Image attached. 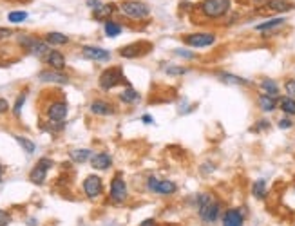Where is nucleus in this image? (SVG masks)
<instances>
[{
	"label": "nucleus",
	"mask_w": 295,
	"mask_h": 226,
	"mask_svg": "<svg viewBox=\"0 0 295 226\" xmlns=\"http://www.w3.org/2000/svg\"><path fill=\"white\" fill-rule=\"evenodd\" d=\"M256 125H257V127H256V129H254V130H264V129H268V125H270V123L266 122V120H263V122H257Z\"/></svg>",
	"instance_id": "43"
},
{
	"label": "nucleus",
	"mask_w": 295,
	"mask_h": 226,
	"mask_svg": "<svg viewBox=\"0 0 295 226\" xmlns=\"http://www.w3.org/2000/svg\"><path fill=\"white\" fill-rule=\"evenodd\" d=\"M174 52H176L178 56H183V58H188V60L196 58V54H194V52H190V51H186V49H176Z\"/></svg>",
	"instance_id": "36"
},
{
	"label": "nucleus",
	"mask_w": 295,
	"mask_h": 226,
	"mask_svg": "<svg viewBox=\"0 0 295 226\" xmlns=\"http://www.w3.org/2000/svg\"><path fill=\"white\" fill-rule=\"evenodd\" d=\"M15 139L18 141V145L22 149L26 150V154H33L35 150H37V145L29 139V138H24V136H15Z\"/></svg>",
	"instance_id": "31"
},
{
	"label": "nucleus",
	"mask_w": 295,
	"mask_h": 226,
	"mask_svg": "<svg viewBox=\"0 0 295 226\" xmlns=\"http://www.w3.org/2000/svg\"><path fill=\"white\" fill-rule=\"evenodd\" d=\"M219 78L225 82V84H232V85H248L250 82L244 80V78H239V76H234L230 72H219Z\"/></svg>",
	"instance_id": "29"
},
{
	"label": "nucleus",
	"mask_w": 295,
	"mask_h": 226,
	"mask_svg": "<svg viewBox=\"0 0 295 226\" xmlns=\"http://www.w3.org/2000/svg\"><path fill=\"white\" fill-rule=\"evenodd\" d=\"M84 192L85 195L89 197V199H96V197H100L103 192V183L102 179L98 177V175L91 174L87 175L84 179Z\"/></svg>",
	"instance_id": "9"
},
{
	"label": "nucleus",
	"mask_w": 295,
	"mask_h": 226,
	"mask_svg": "<svg viewBox=\"0 0 295 226\" xmlns=\"http://www.w3.org/2000/svg\"><path fill=\"white\" fill-rule=\"evenodd\" d=\"M24 104H26V94H20V96L17 98V104H15V107H13L15 116H20V110H22V105Z\"/></svg>",
	"instance_id": "35"
},
{
	"label": "nucleus",
	"mask_w": 295,
	"mask_h": 226,
	"mask_svg": "<svg viewBox=\"0 0 295 226\" xmlns=\"http://www.w3.org/2000/svg\"><path fill=\"white\" fill-rule=\"evenodd\" d=\"M67 112H69V107L65 102H55L47 109V118L55 123H62L67 118Z\"/></svg>",
	"instance_id": "13"
},
{
	"label": "nucleus",
	"mask_w": 295,
	"mask_h": 226,
	"mask_svg": "<svg viewBox=\"0 0 295 226\" xmlns=\"http://www.w3.org/2000/svg\"><path fill=\"white\" fill-rule=\"evenodd\" d=\"M2 172H4V170H2V167H0V179H2Z\"/></svg>",
	"instance_id": "45"
},
{
	"label": "nucleus",
	"mask_w": 295,
	"mask_h": 226,
	"mask_svg": "<svg viewBox=\"0 0 295 226\" xmlns=\"http://www.w3.org/2000/svg\"><path fill=\"white\" fill-rule=\"evenodd\" d=\"M216 40H218V36L214 33H192V35L183 36V42L190 47H196V49L210 47V45L216 44Z\"/></svg>",
	"instance_id": "7"
},
{
	"label": "nucleus",
	"mask_w": 295,
	"mask_h": 226,
	"mask_svg": "<svg viewBox=\"0 0 295 226\" xmlns=\"http://www.w3.org/2000/svg\"><path fill=\"white\" fill-rule=\"evenodd\" d=\"M165 72H167V74H170V76H181V74H186V72H188V69H185V67H180V65H170V67H167V69H165Z\"/></svg>",
	"instance_id": "33"
},
{
	"label": "nucleus",
	"mask_w": 295,
	"mask_h": 226,
	"mask_svg": "<svg viewBox=\"0 0 295 226\" xmlns=\"http://www.w3.org/2000/svg\"><path fill=\"white\" fill-rule=\"evenodd\" d=\"M91 165L96 170H107L112 165V157L107 152H98V154H94L91 157Z\"/></svg>",
	"instance_id": "16"
},
{
	"label": "nucleus",
	"mask_w": 295,
	"mask_h": 226,
	"mask_svg": "<svg viewBox=\"0 0 295 226\" xmlns=\"http://www.w3.org/2000/svg\"><path fill=\"white\" fill-rule=\"evenodd\" d=\"M127 195H129V190H127V183L123 179L122 174H116L111 181V190H109V197L112 203L116 205H122L127 201Z\"/></svg>",
	"instance_id": "6"
},
{
	"label": "nucleus",
	"mask_w": 295,
	"mask_h": 226,
	"mask_svg": "<svg viewBox=\"0 0 295 226\" xmlns=\"http://www.w3.org/2000/svg\"><path fill=\"white\" fill-rule=\"evenodd\" d=\"M257 104H259L263 112H274L277 109V105H279V100H277V96H270V94H264L263 92L257 98Z\"/></svg>",
	"instance_id": "17"
},
{
	"label": "nucleus",
	"mask_w": 295,
	"mask_h": 226,
	"mask_svg": "<svg viewBox=\"0 0 295 226\" xmlns=\"http://www.w3.org/2000/svg\"><path fill=\"white\" fill-rule=\"evenodd\" d=\"M141 122L143 123H147V125H150V123H154V120L148 116V114H145V116H141Z\"/></svg>",
	"instance_id": "44"
},
{
	"label": "nucleus",
	"mask_w": 295,
	"mask_h": 226,
	"mask_svg": "<svg viewBox=\"0 0 295 226\" xmlns=\"http://www.w3.org/2000/svg\"><path fill=\"white\" fill-rule=\"evenodd\" d=\"M199 11L206 18H221L230 11V0H203Z\"/></svg>",
	"instance_id": "2"
},
{
	"label": "nucleus",
	"mask_w": 295,
	"mask_h": 226,
	"mask_svg": "<svg viewBox=\"0 0 295 226\" xmlns=\"http://www.w3.org/2000/svg\"><path fill=\"white\" fill-rule=\"evenodd\" d=\"M150 44H145V42H134V44H129L125 47L120 49V56L123 58H138L141 54H145V52L150 51Z\"/></svg>",
	"instance_id": "10"
},
{
	"label": "nucleus",
	"mask_w": 295,
	"mask_h": 226,
	"mask_svg": "<svg viewBox=\"0 0 295 226\" xmlns=\"http://www.w3.org/2000/svg\"><path fill=\"white\" fill-rule=\"evenodd\" d=\"M147 190L150 194L174 195L178 192V185L170 179H160V177H156V175H150L147 179Z\"/></svg>",
	"instance_id": "4"
},
{
	"label": "nucleus",
	"mask_w": 295,
	"mask_h": 226,
	"mask_svg": "<svg viewBox=\"0 0 295 226\" xmlns=\"http://www.w3.org/2000/svg\"><path fill=\"white\" fill-rule=\"evenodd\" d=\"M38 80L40 82H51V84H67L69 78L65 76L62 71H42L38 74Z\"/></svg>",
	"instance_id": "14"
},
{
	"label": "nucleus",
	"mask_w": 295,
	"mask_h": 226,
	"mask_svg": "<svg viewBox=\"0 0 295 226\" xmlns=\"http://www.w3.org/2000/svg\"><path fill=\"white\" fill-rule=\"evenodd\" d=\"M53 167V161L49 157H40L38 163L33 167L31 174H29V181L33 185H44L45 177H47V170Z\"/></svg>",
	"instance_id": "8"
},
{
	"label": "nucleus",
	"mask_w": 295,
	"mask_h": 226,
	"mask_svg": "<svg viewBox=\"0 0 295 226\" xmlns=\"http://www.w3.org/2000/svg\"><path fill=\"white\" fill-rule=\"evenodd\" d=\"M82 54L87 60H94V62H109L111 52L102 47H94V45H84L82 47Z\"/></svg>",
	"instance_id": "12"
},
{
	"label": "nucleus",
	"mask_w": 295,
	"mask_h": 226,
	"mask_svg": "<svg viewBox=\"0 0 295 226\" xmlns=\"http://www.w3.org/2000/svg\"><path fill=\"white\" fill-rule=\"evenodd\" d=\"M284 90H286V96L295 100V78H290L288 82L284 84Z\"/></svg>",
	"instance_id": "34"
},
{
	"label": "nucleus",
	"mask_w": 295,
	"mask_h": 226,
	"mask_svg": "<svg viewBox=\"0 0 295 226\" xmlns=\"http://www.w3.org/2000/svg\"><path fill=\"white\" fill-rule=\"evenodd\" d=\"M26 18H27L26 11H11V13L7 15V20H9L11 24H18V22H24Z\"/></svg>",
	"instance_id": "32"
},
{
	"label": "nucleus",
	"mask_w": 295,
	"mask_h": 226,
	"mask_svg": "<svg viewBox=\"0 0 295 226\" xmlns=\"http://www.w3.org/2000/svg\"><path fill=\"white\" fill-rule=\"evenodd\" d=\"M196 210H198L201 223H205V225H214L223 215L221 201L210 192H203V194L196 195Z\"/></svg>",
	"instance_id": "1"
},
{
	"label": "nucleus",
	"mask_w": 295,
	"mask_h": 226,
	"mask_svg": "<svg viewBox=\"0 0 295 226\" xmlns=\"http://www.w3.org/2000/svg\"><path fill=\"white\" fill-rule=\"evenodd\" d=\"M120 100H122L123 104H127V105H134V104H138L141 100V96H140V92L136 89H132L130 85H129L127 89L125 90H122V94H120Z\"/></svg>",
	"instance_id": "21"
},
{
	"label": "nucleus",
	"mask_w": 295,
	"mask_h": 226,
	"mask_svg": "<svg viewBox=\"0 0 295 226\" xmlns=\"http://www.w3.org/2000/svg\"><path fill=\"white\" fill-rule=\"evenodd\" d=\"M27 52H31V54H35V56H38V58H42V56H47L49 52H51V47H49V44L47 42H44V40H35V44L31 45V49Z\"/></svg>",
	"instance_id": "20"
},
{
	"label": "nucleus",
	"mask_w": 295,
	"mask_h": 226,
	"mask_svg": "<svg viewBox=\"0 0 295 226\" xmlns=\"http://www.w3.org/2000/svg\"><path fill=\"white\" fill-rule=\"evenodd\" d=\"M11 35H13V29H9V27H0V40L9 38Z\"/></svg>",
	"instance_id": "39"
},
{
	"label": "nucleus",
	"mask_w": 295,
	"mask_h": 226,
	"mask_svg": "<svg viewBox=\"0 0 295 226\" xmlns=\"http://www.w3.org/2000/svg\"><path fill=\"white\" fill-rule=\"evenodd\" d=\"M69 157L74 163H85L92 157V152H91L89 149H74L69 152Z\"/></svg>",
	"instance_id": "23"
},
{
	"label": "nucleus",
	"mask_w": 295,
	"mask_h": 226,
	"mask_svg": "<svg viewBox=\"0 0 295 226\" xmlns=\"http://www.w3.org/2000/svg\"><path fill=\"white\" fill-rule=\"evenodd\" d=\"M140 226H158V221H156L154 217H148V219L141 221Z\"/></svg>",
	"instance_id": "40"
},
{
	"label": "nucleus",
	"mask_w": 295,
	"mask_h": 226,
	"mask_svg": "<svg viewBox=\"0 0 295 226\" xmlns=\"http://www.w3.org/2000/svg\"><path fill=\"white\" fill-rule=\"evenodd\" d=\"M221 226H244V212L241 208H226L221 215Z\"/></svg>",
	"instance_id": "11"
},
{
	"label": "nucleus",
	"mask_w": 295,
	"mask_h": 226,
	"mask_svg": "<svg viewBox=\"0 0 295 226\" xmlns=\"http://www.w3.org/2000/svg\"><path fill=\"white\" fill-rule=\"evenodd\" d=\"M279 109H281L286 116H295V100L288 96L281 98V100H279Z\"/></svg>",
	"instance_id": "26"
},
{
	"label": "nucleus",
	"mask_w": 295,
	"mask_h": 226,
	"mask_svg": "<svg viewBox=\"0 0 295 226\" xmlns=\"http://www.w3.org/2000/svg\"><path fill=\"white\" fill-rule=\"evenodd\" d=\"M6 110H9V104H7V100L0 98V114H4Z\"/></svg>",
	"instance_id": "42"
},
{
	"label": "nucleus",
	"mask_w": 295,
	"mask_h": 226,
	"mask_svg": "<svg viewBox=\"0 0 295 226\" xmlns=\"http://www.w3.org/2000/svg\"><path fill=\"white\" fill-rule=\"evenodd\" d=\"M45 42L49 45H65L69 42V38L65 36L64 33L53 31V33H47V35H45Z\"/></svg>",
	"instance_id": "25"
},
{
	"label": "nucleus",
	"mask_w": 295,
	"mask_h": 226,
	"mask_svg": "<svg viewBox=\"0 0 295 226\" xmlns=\"http://www.w3.org/2000/svg\"><path fill=\"white\" fill-rule=\"evenodd\" d=\"M114 13V4H105V6H100L94 9V18L96 20H105L107 22V17Z\"/></svg>",
	"instance_id": "28"
},
{
	"label": "nucleus",
	"mask_w": 295,
	"mask_h": 226,
	"mask_svg": "<svg viewBox=\"0 0 295 226\" xmlns=\"http://www.w3.org/2000/svg\"><path fill=\"white\" fill-rule=\"evenodd\" d=\"M120 11L132 20L147 18L148 13H150L148 6H145L140 0H125V2H122V6H120Z\"/></svg>",
	"instance_id": "5"
},
{
	"label": "nucleus",
	"mask_w": 295,
	"mask_h": 226,
	"mask_svg": "<svg viewBox=\"0 0 295 226\" xmlns=\"http://www.w3.org/2000/svg\"><path fill=\"white\" fill-rule=\"evenodd\" d=\"M284 22H286L284 18H272V20H266V22H263V24L256 26V31H259V33L272 31V29H277V27H281L282 24H284Z\"/></svg>",
	"instance_id": "24"
},
{
	"label": "nucleus",
	"mask_w": 295,
	"mask_h": 226,
	"mask_svg": "<svg viewBox=\"0 0 295 226\" xmlns=\"http://www.w3.org/2000/svg\"><path fill=\"white\" fill-rule=\"evenodd\" d=\"M120 84H127V78L123 76L122 67H111V69H105V71L100 74V80H98V85L102 90H111L114 89L116 85Z\"/></svg>",
	"instance_id": "3"
},
{
	"label": "nucleus",
	"mask_w": 295,
	"mask_h": 226,
	"mask_svg": "<svg viewBox=\"0 0 295 226\" xmlns=\"http://www.w3.org/2000/svg\"><path fill=\"white\" fill-rule=\"evenodd\" d=\"M89 109L96 116H111V114H114V107L107 104V102H103V100H94Z\"/></svg>",
	"instance_id": "15"
},
{
	"label": "nucleus",
	"mask_w": 295,
	"mask_h": 226,
	"mask_svg": "<svg viewBox=\"0 0 295 226\" xmlns=\"http://www.w3.org/2000/svg\"><path fill=\"white\" fill-rule=\"evenodd\" d=\"M201 172H203V174H210V172H214V165H212V163L201 165Z\"/></svg>",
	"instance_id": "41"
},
{
	"label": "nucleus",
	"mask_w": 295,
	"mask_h": 226,
	"mask_svg": "<svg viewBox=\"0 0 295 226\" xmlns=\"http://www.w3.org/2000/svg\"><path fill=\"white\" fill-rule=\"evenodd\" d=\"M261 89L264 90V94H270V96H277L279 94V85L274 80H270V78L261 82Z\"/></svg>",
	"instance_id": "30"
},
{
	"label": "nucleus",
	"mask_w": 295,
	"mask_h": 226,
	"mask_svg": "<svg viewBox=\"0 0 295 226\" xmlns=\"http://www.w3.org/2000/svg\"><path fill=\"white\" fill-rule=\"evenodd\" d=\"M294 226H295V225H294Z\"/></svg>",
	"instance_id": "46"
},
{
	"label": "nucleus",
	"mask_w": 295,
	"mask_h": 226,
	"mask_svg": "<svg viewBox=\"0 0 295 226\" xmlns=\"http://www.w3.org/2000/svg\"><path fill=\"white\" fill-rule=\"evenodd\" d=\"M9 223H11V215L4 210H0V226H7Z\"/></svg>",
	"instance_id": "38"
},
{
	"label": "nucleus",
	"mask_w": 295,
	"mask_h": 226,
	"mask_svg": "<svg viewBox=\"0 0 295 226\" xmlns=\"http://www.w3.org/2000/svg\"><path fill=\"white\" fill-rule=\"evenodd\" d=\"M45 62L51 65L53 71H64L65 58H64V54H62L60 51H51L47 56H45Z\"/></svg>",
	"instance_id": "18"
},
{
	"label": "nucleus",
	"mask_w": 295,
	"mask_h": 226,
	"mask_svg": "<svg viewBox=\"0 0 295 226\" xmlns=\"http://www.w3.org/2000/svg\"><path fill=\"white\" fill-rule=\"evenodd\" d=\"M103 31H105V35H107L109 38H114L118 35H122V26H120L118 22H114V20H107V22L103 24Z\"/></svg>",
	"instance_id": "27"
},
{
	"label": "nucleus",
	"mask_w": 295,
	"mask_h": 226,
	"mask_svg": "<svg viewBox=\"0 0 295 226\" xmlns=\"http://www.w3.org/2000/svg\"><path fill=\"white\" fill-rule=\"evenodd\" d=\"M266 192H268V187H266V181L264 179H257L252 183V195L256 199H264Z\"/></svg>",
	"instance_id": "22"
},
{
	"label": "nucleus",
	"mask_w": 295,
	"mask_h": 226,
	"mask_svg": "<svg viewBox=\"0 0 295 226\" xmlns=\"http://www.w3.org/2000/svg\"><path fill=\"white\" fill-rule=\"evenodd\" d=\"M266 7L270 11H276V13H286L294 9V4L288 0H266Z\"/></svg>",
	"instance_id": "19"
},
{
	"label": "nucleus",
	"mask_w": 295,
	"mask_h": 226,
	"mask_svg": "<svg viewBox=\"0 0 295 226\" xmlns=\"http://www.w3.org/2000/svg\"><path fill=\"white\" fill-rule=\"evenodd\" d=\"M294 127V122L290 120V118H282V120H279V129L286 130V129H292Z\"/></svg>",
	"instance_id": "37"
}]
</instances>
